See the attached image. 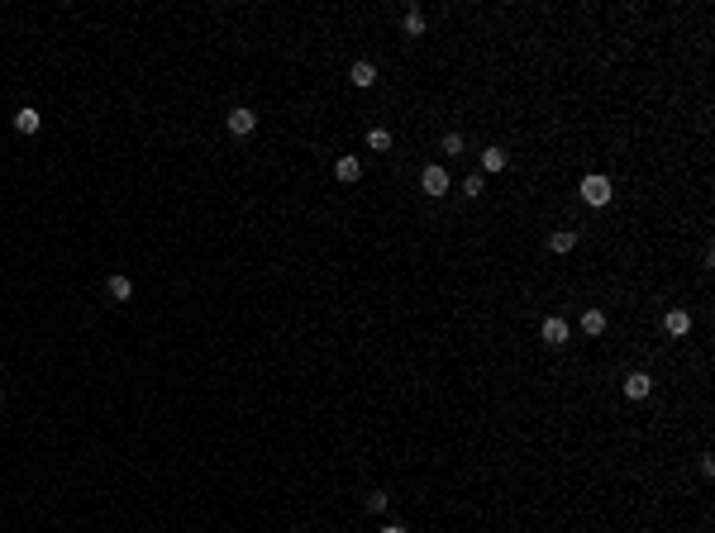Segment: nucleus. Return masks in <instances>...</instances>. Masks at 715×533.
<instances>
[{
	"mask_svg": "<svg viewBox=\"0 0 715 533\" xmlns=\"http://www.w3.org/2000/svg\"><path fill=\"white\" fill-rule=\"evenodd\" d=\"M582 200L596 205V210H601V205H610V176H601V172L587 176V181H582Z\"/></svg>",
	"mask_w": 715,
	"mask_h": 533,
	"instance_id": "f257e3e1",
	"label": "nucleus"
},
{
	"mask_svg": "<svg viewBox=\"0 0 715 533\" xmlns=\"http://www.w3.org/2000/svg\"><path fill=\"white\" fill-rule=\"evenodd\" d=\"M420 190H425V195H434V200H439V195H448V172H444V167H425V172H420Z\"/></svg>",
	"mask_w": 715,
	"mask_h": 533,
	"instance_id": "f03ea898",
	"label": "nucleus"
},
{
	"mask_svg": "<svg viewBox=\"0 0 715 533\" xmlns=\"http://www.w3.org/2000/svg\"><path fill=\"white\" fill-rule=\"evenodd\" d=\"M253 129H258V114H253V110H243V105H238V110H229V134H234V139H248Z\"/></svg>",
	"mask_w": 715,
	"mask_h": 533,
	"instance_id": "7ed1b4c3",
	"label": "nucleus"
},
{
	"mask_svg": "<svg viewBox=\"0 0 715 533\" xmlns=\"http://www.w3.org/2000/svg\"><path fill=\"white\" fill-rule=\"evenodd\" d=\"M649 391H653L649 372H630V377H625V395H630V400H644Z\"/></svg>",
	"mask_w": 715,
	"mask_h": 533,
	"instance_id": "20e7f679",
	"label": "nucleus"
},
{
	"mask_svg": "<svg viewBox=\"0 0 715 533\" xmlns=\"http://www.w3.org/2000/svg\"><path fill=\"white\" fill-rule=\"evenodd\" d=\"M334 176H339V181H358V176H363V162H358L353 153H344L339 162H334Z\"/></svg>",
	"mask_w": 715,
	"mask_h": 533,
	"instance_id": "39448f33",
	"label": "nucleus"
},
{
	"mask_svg": "<svg viewBox=\"0 0 715 533\" xmlns=\"http://www.w3.org/2000/svg\"><path fill=\"white\" fill-rule=\"evenodd\" d=\"M663 329L672 333V338H682V333H692V314H687V310H667Z\"/></svg>",
	"mask_w": 715,
	"mask_h": 533,
	"instance_id": "423d86ee",
	"label": "nucleus"
},
{
	"mask_svg": "<svg viewBox=\"0 0 715 533\" xmlns=\"http://www.w3.org/2000/svg\"><path fill=\"white\" fill-rule=\"evenodd\" d=\"M349 81L358 86V91H367V86L377 81V67H372V63H353V67H349Z\"/></svg>",
	"mask_w": 715,
	"mask_h": 533,
	"instance_id": "0eeeda50",
	"label": "nucleus"
},
{
	"mask_svg": "<svg viewBox=\"0 0 715 533\" xmlns=\"http://www.w3.org/2000/svg\"><path fill=\"white\" fill-rule=\"evenodd\" d=\"M544 343L563 348V343H568V324H563V319H544Z\"/></svg>",
	"mask_w": 715,
	"mask_h": 533,
	"instance_id": "6e6552de",
	"label": "nucleus"
},
{
	"mask_svg": "<svg viewBox=\"0 0 715 533\" xmlns=\"http://www.w3.org/2000/svg\"><path fill=\"white\" fill-rule=\"evenodd\" d=\"M15 129H19V134H38V110H33V105L15 110Z\"/></svg>",
	"mask_w": 715,
	"mask_h": 533,
	"instance_id": "1a4fd4ad",
	"label": "nucleus"
},
{
	"mask_svg": "<svg viewBox=\"0 0 715 533\" xmlns=\"http://www.w3.org/2000/svg\"><path fill=\"white\" fill-rule=\"evenodd\" d=\"M549 248H554V252H572V248H577V234H572V229H554V234H549Z\"/></svg>",
	"mask_w": 715,
	"mask_h": 533,
	"instance_id": "9d476101",
	"label": "nucleus"
},
{
	"mask_svg": "<svg viewBox=\"0 0 715 533\" xmlns=\"http://www.w3.org/2000/svg\"><path fill=\"white\" fill-rule=\"evenodd\" d=\"M582 333H591V338L605 333V314L601 310H587V314H582Z\"/></svg>",
	"mask_w": 715,
	"mask_h": 533,
	"instance_id": "9b49d317",
	"label": "nucleus"
},
{
	"mask_svg": "<svg viewBox=\"0 0 715 533\" xmlns=\"http://www.w3.org/2000/svg\"><path fill=\"white\" fill-rule=\"evenodd\" d=\"M501 167H506V153H501V148H487V153H482V172H501Z\"/></svg>",
	"mask_w": 715,
	"mask_h": 533,
	"instance_id": "f8f14e48",
	"label": "nucleus"
},
{
	"mask_svg": "<svg viewBox=\"0 0 715 533\" xmlns=\"http://www.w3.org/2000/svg\"><path fill=\"white\" fill-rule=\"evenodd\" d=\"M401 29L411 33V38H420V33H425V15H420V10H406V24H401Z\"/></svg>",
	"mask_w": 715,
	"mask_h": 533,
	"instance_id": "ddd939ff",
	"label": "nucleus"
},
{
	"mask_svg": "<svg viewBox=\"0 0 715 533\" xmlns=\"http://www.w3.org/2000/svg\"><path fill=\"white\" fill-rule=\"evenodd\" d=\"M110 296L115 300H129V296H134V281H129V276H110Z\"/></svg>",
	"mask_w": 715,
	"mask_h": 533,
	"instance_id": "4468645a",
	"label": "nucleus"
},
{
	"mask_svg": "<svg viewBox=\"0 0 715 533\" xmlns=\"http://www.w3.org/2000/svg\"><path fill=\"white\" fill-rule=\"evenodd\" d=\"M367 148H372V153H386V148H391V134H386V129H372V134H367Z\"/></svg>",
	"mask_w": 715,
	"mask_h": 533,
	"instance_id": "2eb2a0df",
	"label": "nucleus"
},
{
	"mask_svg": "<svg viewBox=\"0 0 715 533\" xmlns=\"http://www.w3.org/2000/svg\"><path fill=\"white\" fill-rule=\"evenodd\" d=\"M482 190H487V186H482V176H467V181H462V195H467V200H477Z\"/></svg>",
	"mask_w": 715,
	"mask_h": 533,
	"instance_id": "dca6fc26",
	"label": "nucleus"
},
{
	"mask_svg": "<svg viewBox=\"0 0 715 533\" xmlns=\"http://www.w3.org/2000/svg\"><path fill=\"white\" fill-rule=\"evenodd\" d=\"M386 500H391V495H381V490H377V495H367V510H372V515H381V510H386Z\"/></svg>",
	"mask_w": 715,
	"mask_h": 533,
	"instance_id": "f3484780",
	"label": "nucleus"
},
{
	"mask_svg": "<svg viewBox=\"0 0 715 533\" xmlns=\"http://www.w3.org/2000/svg\"><path fill=\"white\" fill-rule=\"evenodd\" d=\"M444 153H462V134H448V139H444Z\"/></svg>",
	"mask_w": 715,
	"mask_h": 533,
	"instance_id": "a211bd4d",
	"label": "nucleus"
},
{
	"mask_svg": "<svg viewBox=\"0 0 715 533\" xmlns=\"http://www.w3.org/2000/svg\"><path fill=\"white\" fill-rule=\"evenodd\" d=\"M381 533H406V529H401V524H386V529H381Z\"/></svg>",
	"mask_w": 715,
	"mask_h": 533,
	"instance_id": "6ab92c4d",
	"label": "nucleus"
}]
</instances>
